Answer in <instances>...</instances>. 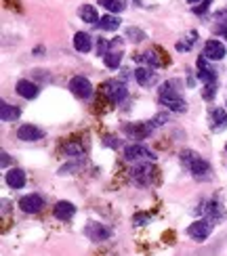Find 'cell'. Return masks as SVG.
<instances>
[{
	"instance_id": "6da1fadb",
	"label": "cell",
	"mask_w": 227,
	"mask_h": 256,
	"mask_svg": "<svg viewBox=\"0 0 227 256\" xmlns=\"http://www.w3.org/2000/svg\"><path fill=\"white\" fill-rule=\"evenodd\" d=\"M181 162H183V166H185L196 178H208L210 172H212L208 160H204L198 152H191V149L181 152Z\"/></svg>"
},
{
	"instance_id": "7a4b0ae2",
	"label": "cell",
	"mask_w": 227,
	"mask_h": 256,
	"mask_svg": "<svg viewBox=\"0 0 227 256\" xmlns=\"http://www.w3.org/2000/svg\"><path fill=\"white\" fill-rule=\"evenodd\" d=\"M214 229V220L210 218H198L196 222H191V225L187 227V236L191 240H196V242H204Z\"/></svg>"
},
{
	"instance_id": "3957f363",
	"label": "cell",
	"mask_w": 227,
	"mask_h": 256,
	"mask_svg": "<svg viewBox=\"0 0 227 256\" xmlns=\"http://www.w3.org/2000/svg\"><path fill=\"white\" fill-rule=\"evenodd\" d=\"M103 92H105V97L110 99V101L122 103L128 97V86H126L122 80H107L103 84Z\"/></svg>"
},
{
	"instance_id": "277c9868",
	"label": "cell",
	"mask_w": 227,
	"mask_h": 256,
	"mask_svg": "<svg viewBox=\"0 0 227 256\" xmlns=\"http://www.w3.org/2000/svg\"><path fill=\"white\" fill-rule=\"evenodd\" d=\"M124 160H126V162H139V160L145 162V160H156V156L143 143H133V145L124 147Z\"/></svg>"
},
{
	"instance_id": "5b68a950",
	"label": "cell",
	"mask_w": 227,
	"mask_h": 256,
	"mask_svg": "<svg viewBox=\"0 0 227 256\" xmlns=\"http://www.w3.org/2000/svg\"><path fill=\"white\" fill-rule=\"evenodd\" d=\"M70 92L78 99H91L93 97V84L84 76H74L70 80Z\"/></svg>"
},
{
	"instance_id": "8992f818",
	"label": "cell",
	"mask_w": 227,
	"mask_h": 256,
	"mask_svg": "<svg viewBox=\"0 0 227 256\" xmlns=\"http://www.w3.org/2000/svg\"><path fill=\"white\" fill-rule=\"evenodd\" d=\"M84 236L89 238L91 242H105V240H110L112 238V229L103 225V222H95L91 220L89 225L84 227Z\"/></svg>"
},
{
	"instance_id": "52a82bcc",
	"label": "cell",
	"mask_w": 227,
	"mask_h": 256,
	"mask_svg": "<svg viewBox=\"0 0 227 256\" xmlns=\"http://www.w3.org/2000/svg\"><path fill=\"white\" fill-rule=\"evenodd\" d=\"M131 178L135 180L139 187H147V185L151 183V178H154V166L145 164V162L137 164V166L131 170Z\"/></svg>"
},
{
	"instance_id": "ba28073f",
	"label": "cell",
	"mask_w": 227,
	"mask_h": 256,
	"mask_svg": "<svg viewBox=\"0 0 227 256\" xmlns=\"http://www.w3.org/2000/svg\"><path fill=\"white\" fill-rule=\"evenodd\" d=\"M202 55L206 57L208 61H221L227 55V48H225V44H223L221 40L210 38V40H206V44H204Z\"/></svg>"
},
{
	"instance_id": "9c48e42d",
	"label": "cell",
	"mask_w": 227,
	"mask_h": 256,
	"mask_svg": "<svg viewBox=\"0 0 227 256\" xmlns=\"http://www.w3.org/2000/svg\"><path fill=\"white\" fill-rule=\"evenodd\" d=\"M17 138H21V141H26V143H34V141L45 138V130L34 124H21L17 128Z\"/></svg>"
},
{
	"instance_id": "30bf717a",
	"label": "cell",
	"mask_w": 227,
	"mask_h": 256,
	"mask_svg": "<svg viewBox=\"0 0 227 256\" xmlns=\"http://www.w3.org/2000/svg\"><path fill=\"white\" fill-rule=\"evenodd\" d=\"M124 132L131 138H147L154 130V124L151 122H133V124H124Z\"/></svg>"
},
{
	"instance_id": "8fae6325",
	"label": "cell",
	"mask_w": 227,
	"mask_h": 256,
	"mask_svg": "<svg viewBox=\"0 0 227 256\" xmlns=\"http://www.w3.org/2000/svg\"><path fill=\"white\" fill-rule=\"evenodd\" d=\"M160 99L162 97H183V80L181 78H170L166 82H162V86L158 88Z\"/></svg>"
},
{
	"instance_id": "7c38bea8",
	"label": "cell",
	"mask_w": 227,
	"mask_h": 256,
	"mask_svg": "<svg viewBox=\"0 0 227 256\" xmlns=\"http://www.w3.org/2000/svg\"><path fill=\"white\" fill-rule=\"evenodd\" d=\"M42 206H45V200H42V196H38V194H30V196L19 200V208L24 210L26 214H36V212L42 210Z\"/></svg>"
},
{
	"instance_id": "4fadbf2b",
	"label": "cell",
	"mask_w": 227,
	"mask_h": 256,
	"mask_svg": "<svg viewBox=\"0 0 227 256\" xmlns=\"http://www.w3.org/2000/svg\"><path fill=\"white\" fill-rule=\"evenodd\" d=\"M135 80L139 86H154V84L158 82V74L154 72V68H147V66H141L135 70Z\"/></svg>"
},
{
	"instance_id": "5bb4252c",
	"label": "cell",
	"mask_w": 227,
	"mask_h": 256,
	"mask_svg": "<svg viewBox=\"0 0 227 256\" xmlns=\"http://www.w3.org/2000/svg\"><path fill=\"white\" fill-rule=\"evenodd\" d=\"M15 90H17L19 97H24V99H36V97H38V92H40L38 84H36V82H32V80H28V78L19 80V82L15 84Z\"/></svg>"
},
{
	"instance_id": "9a60e30c",
	"label": "cell",
	"mask_w": 227,
	"mask_h": 256,
	"mask_svg": "<svg viewBox=\"0 0 227 256\" xmlns=\"http://www.w3.org/2000/svg\"><path fill=\"white\" fill-rule=\"evenodd\" d=\"M74 214H76V206L68 200L57 202L55 208H53V216H55L57 220H72Z\"/></svg>"
},
{
	"instance_id": "2e32d148",
	"label": "cell",
	"mask_w": 227,
	"mask_h": 256,
	"mask_svg": "<svg viewBox=\"0 0 227 256\" xmlns=\"http://www.w3.org/2000/svg\"><path fill=\"white\" fill-rule=\"evenodd\" d=\"M206 57L200 55L198 57V80L204 82V84H214V80H217V72H214L212 68L206 66Z\"/></svg>"
},
{
	"instance_id": "e0dca14e",
	"label": "cell",
	"mask_w": 227,
	"mask_h": 256,
	"mask_svg": "<svg viewBox=\"0 0 227 256\" xmlns=\"http://www.w3.org/2000/svg\"><path fill=\"white\" fill-rule=\"evenodd\" d=\"M227 128V114L221 108H212L210 110V130L212 132H221Z\"/></svg>"
},
{
	"instance_id": "ac0fdd59",
	"label": "cell",
	"mask_w": 227,
	"mask_h": 256,
	"mask_svg": "<svg viewBox=\"0 0 227 256\" xmlns=\"http://www.w3.org/2000/svg\"><path fill=\"white\" fill-rule=\"evenodd\" d=\"M7 185L11 189H24V185H26V172L21 168H11L7 172Z\"/></svg>"
},
{
	"instance_id": "d6986e66",
	"label": "cell",
	"mask_w": 227,
	"mask_h": 256,
	"mask_svg": "<svg viewBox=\"0 0 227 256\" xmlns=\"http://www.w3.org/2000/svg\"><path fill=\"white\" fill-rule=\"evenodd\" d=\"M74 48L78 52H91L93 50V38L86 32H76L74 34Z\"/></svg>"
},
{
	"instance_id": "ffe728a7",
	"label": "cell",
	"mask_w": 227,
	"mask_h": 256,
	"mask_svg": "<svg viewBox=\"0 0 227 256\" xmlns=\"http://www.w3.org/2000/svg\"><path fill=\"white\" fill-rule=\"evenodd\" d=\"M135 59L141 61V63H145L147 68H160V66H162V57L158 55L156 48H149V50H145V52H139Z\"/></svg>"
},
{
	"instance_id": "44dd1931",
	"label": "cell",
	"mask_w": 227,
	"mask_h": 256,
	"mask_svg": "<svg viewBox=\"0 0 227 256\" xmlns=\"http://www.w3.org/2000/svg\"><path fill=\"white\" fill-rule=\"evenodd\" d=\"M78 15H80V19L84 21V24H93V26H97L99 24V13H97V8H95V4H82L80 8H78Z\"/></svg>"
},
{
	"instance_id": "7402d4cb",
	"label": "cell",
	"mask_w": 227,
	"mask_h": 256,
	"mask_svg": "<svg viewBox=\"0 0 227 256\" xmlns=\"http://www.w3.org/2000/svg\"><path fill=\"white\" fill-rule=\"evenodd\" d=\"M19 116H21L19 108H15V105H11L7 101L0 103V120H3V122H15Z\"/></svg>"
},
{
	"instance_id": "603a6c76",
	"label": "cell",
	"mask_w": 227,
	"mask_h": 256,
	"mask_svg": "<svg viewBox=\"0 0 227 256\" xmlns=\"http://www.w3.org/2000/svg\"><path fill=\"white\" fill-rule=\"evenodd\" d=\"M122 24V19L118 17V15H112V13H107L105 17H101V21L97 24V28L103 30V32H116L118 28H120Z\"/></svg>"
},
{
	"instance_id": "cb8c5ba5",
	"label": "cell",
	"mask_w": 227,
	"mask_h": 256,
	"mask_svg": "<svg viewBox=\"0 0 227 256\" xmlns=\"http://www.w3.org/2000/svg\"><path fill=\"white\" fill-rule=\"evenodd\" d=\"M122 57H124V52H122L120 48L110 50V52H107V55L103 57L105 68H107V70H118V68H120V63H122Z\"/></svg>"
},
{
	"instance_id": "d4e9b609",
	"label": "cell",
	"mask_w": 227,
	"mask_h": 256,
	"mask_svg": "<svg viewBox=\"0 0 227 256\" xmlns=\"http://www.w3.org/2000/svg\"><path fill=\"white\" fill-rule=\"evenodd\" d=\"M196 42H198V32H187L185 38H179V42L175 44V48H177L179 52H187V50L193 48V44H196Z\"/></svg>"
},
{
	"instance_id": "484cf974",
	"label": "cell",
	"mask_w": 227,
	"mask_h": 256,
	"mask_svg": "<svg viewBox=\"0 0 227 256\" xmlns=\"http://www.w3.org/2000/svg\"><path fill=\"white\" fill-rule=\"evenodd\" d=\"M204 212H206V218H210V220H219L225 212H223V206L219 204L217 200H210L206 206H204Z\"/></svg>"
},
{
	"instance_id": "4316f807",
	"label": "cell",
	"mask_w": 227,
	"mask_h": 256,
	"mask_svg": "<svg viewBox=\"0 0 227 256\" xmlns=\"http://www.w3.org/2000/svg\"><path fill=\"white\" fill-rule=\"evenodd\" d=\"M99 4L107 10V13L116 15V13H122L128 2H126V0H99Z\"/></svg>"
},
{
	"instance_id": "83f0119b",
	"label": "cell",
	"mask_w": 227,
	"mask_h": 256,
	"mask_svg": "<svg viewBox=\"0 0 227 256\" xmlns=\"http://www.w3.org/2000/svg\"><path fill=\"white\" fill-rule=\"evenodd\" d=\"M63 154L68 158H82L84 156V147L78 141H70L66 147H63Z\"/></svg>"
},
{
	"instance_id": "f1b7e54d",
	"label": "cell",
	"mask_w": 227,
	"mask_h": 256,
	"mask_svg": "<svg viewBox=\"0 0 227 256\" xmlns=\"http://www.w3.org/2000/svg\"><path fill=\"white\" fill-rule=\"evenodd\" d=\"M124 36L128 38V40H131V42H135V44H137V42H143L147 36H145V32L143 30H139V28H126V32H124Z\"/></svg>"
},
{
	"instance_id": "f546056e",
	"label": "cell",
	"mask_w": 227,
	"mask_h": 256,
	"mask_svg": "<svg viewBox=\"0 0 227 256\" xmlns=\"http://www.w3.org/2000/svg\"><path fill=\"white\" fill-rule=\"evenodd\" d=\"M214 94H217V82H214V84H204V90H202L204 101L214 99Z\"/></svg>"
},
{
	"instance_id": "4dcf8cb0",
	"label": "cell",
	"mask_w": 227,
	"mask_h": 256,
	"mask_svg": "<svg viewBox=\"0 0 227 256\" xmlns=\"http://www.w3.org/2000/svg\"><path fill=\"white\" fill-rule=\"evenodd\" d=\"M149 214H147V212H137V214L133 216V222H135V225H147V222H149Z\"/></svg>"
},
{
	"instance_id": "1f68e13d",
	"label": "cell",
	"mask_w": 227,
	"mask_h": 256,
	"mask_svg": "<svg viewBox=\"0 0 227 256\" xmlns=\"http://www.w3.org/2000/svg\"><path fill=\"white\" fill-rule=\"evenodd\" d=\"M210 4H212V0H202L198 6H191V10L193 13H198V15H202V13H206V10L210 8Z\"/></svg>"
},
{
	"instance_id": "d6a6232c",
	"label": "cell",
	"mask_w": 227,
	"mask_h": 256,
	"mask_svg": "<svg viewBox=\"0 0 227 256\" xmlns=\"http://www.w3.org/2000/svg\"><path fill=\"white\" fill-rule=\"evenodd\" d=\"M166 122H168V116H166V114H158L156 118L151 120V124H154V128H156V126H164Z\"/></svg>"
},
{
	"instance_id": "836d02e7",
	"label": "cell",
	"mask_w": 227,
	"mask_h": 256,
	"mask_svg": "<svg viewBox=\"0 0 227 256\" xmlns=\"http://www.w3.org/2000/svg\"><path fill=\"white\" fill-rule=\"evenodd\" d=\"M103 145H107V147H118V145H120V141H118V136H110V134H107V136L103 138Z\"/></svg>"
},
{
	"instance_id": "e575fe53",
	"label": "cell",
	"mask_w": 227,
	"mask_h": 256,
	"mask_svg": "<svg viewBox=\"0 0 227 256\" xmlns=\"http://www.w3.org/2000/svg\"><path fill=\"white\" fill-rule=\"evenodd\" d=\"M217 32H219V34H221L223 38H227V26H219V28H217Z\"/></svg>"
},
{
	"instance_id": "d590c367",
	"label": "cell",
	"mask_w": 227,
	"mask_h": 256,
	"mask_svg": "<svg viewBox=\"0 0 227 256\" xmlns=\"http://www.w3.org/2000/svg\"><path fill=\"white\" fill-rule=\"evenodd\" d=\"M0 156H3V166H7V164H9V154H7V152H3Z\"/></svg>"
},
{
	"instance_id": "8d00e7d4",
	"label": "cell",
	"mask_w": 227,
	"mask_h": 256,
	"mask_svg": "<svg viewBox=\"0 0 227 256\" xmlns=\"http://www.w3.org/2000/svg\"><path fill=\"white\" fill-rule=\"evenodd\" d=\"M187 2H189V4H191V6H198V4H200V2H202V0H187Z\"/></svg>"
},
{
	"instance_id": "74e56055",
	"label": "cell",
	"mask_w": 227,
	"mask_h": 256,
	"mask_svg": "<svg viewBox=\"0 0 227 256\" xmlns=\"http://www.w3.org/2000/svg\"><path fill=\"white\" fill-rule=\"evenodd\" d=\"M225 152H227V145H225Z\"/></svg>"
}]
</instances>
